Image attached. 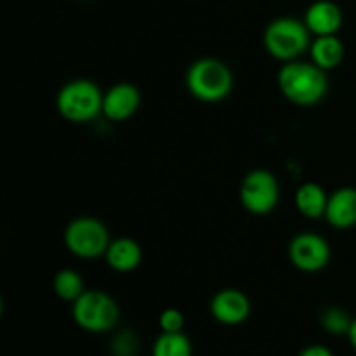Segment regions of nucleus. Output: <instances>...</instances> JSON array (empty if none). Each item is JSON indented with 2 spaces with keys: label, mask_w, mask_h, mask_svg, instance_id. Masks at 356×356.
Returning <instances> with one entry per match:
<instances>
[{
  "label": "nucleus",
  "mask_w": 356,
  "mask_h": 356,
  "mask_svg": "<svg viewBox=\"0 0 356 356\" xmlns=\"http://www.w3.org/2000/svg\"><path fill=\"white\" fill-rule=\"evenodd\" d=\"M278 87L292 104L313 106L325 97L329 80L325 70L313 61H289L278 72Z\"/></svg>",
  "instance_id": "obj_1"
},
{
  "label": "nucleus",
  "mask_w": 356,
  "mask_h": 356,
  "mask_svg": "<svg viewBox=\"0 0 356 356\" xmlns=\"http://www.w3.org/2000/svg\"><path fill=\"white\" fill-rule=\"evenodd\" d=\"M186 87L198 101L219 103L232 92L233 73L226 63L216 58L197 59L186 72Z\"/></svg>",
  "instance_id": "obj_2"
},
{
  "label": "nucleus",
  "mask_w": 356,
  "mask_h": 356,
  "mask_svg": "<svg viewBox=\"0 0 356 356\" xmlns=\"http://www.w3.org/2000/svg\"><path fill=\"white\" fill-rule=\"evenodd\" d=\"M103 96L104 94L92 80L75 79L59 89L56 108L65 120L87 124L103 113Z\"/></svg>",
  "instance_id": "obj_3"
},
{
  "label": "nucleus",
  "mask_w": 356,
  "mask_h": 356,
  "mask_svg": "<svg viewBox=\"0 0 356 356\" xmlns=\"http://www.w3.org/2000/svg\"><path fill=\"white\" fill-rule=\"evenodd\" d=\"M268 54L280 61H296L312 45V31L298 17H277L263 33Z\"/></svg>",
  "instance_id": "obj_4"
},
{
  "label": "nucleus",
  "mask_w": 356,
  "mask_h": 356,
  "mask_svg": "<svg viewBox=\"0 0 356 356\" xmlns=\"http://www.w3.org/2000/svg\"><path fill=\"white\" fill-rule=\"evenodd\" d=\"M73 320L82 330L104 334L113 329L120 316L117 301L103 291H86L72 308Z\"/></svg>",
  "instance_id": "obj_5"
},
{
  "label": "nucleus",
  "mask_w": 356,
  "mask_h": 356,
  "mask_svg": "<svg viewBox=\"0 0 356 356\" xmlns=\"http://www.w3.org/2000/svg\"><path fill=\"white\" fill-rule=\"evenodd\" d=\"M65 247L76 257L96 259L104 256L110 245V232L103 221L89 216L75 218L65 229Z\"/></svg>",
  "instance_id": "obj_6"
},
{
  "label": "nucleus",
  "mask_w": 356,
  "mask_h": 356,
  "mask_svg": "<svg viewBox=\"0 0 356 356\" xmlns=\"http://www.w3.org/2000/svg\"><path fill=\"white\" fill-rule=\"evenodd\" d=\"M278 200H280V184L273 172L256 169L243 177L240 186V202L250 214H270L278 205Z\"/></svg>",
  "instance_id": "obj_7"
},
{
  "label": "nucleus",
  "mask_w": 356,
  "mask_h": 356,
  "mask_svg": "<svg viewBox=\"0 0 356 356\" xmlns=\"http://www.w3.org/2000/svg\"><path fill=\"white\" fill-rule=\"evenodd\" d=\"M289 259L299 271L316 273L329 264L330 245L323 236L302 232L289 243Z\"/></svg>",
  "instance_id": "obj_8"
},
{
  "label": "nucleus",
  "mask_w": 356,
  "mask_h": 356,
  "mask_svg": "<svg viewBox=\"0 0 356 356\" xmlns=\"http://www.w3.org/2000/svg\"><path fill=\"white\" fill-rule=\"evenodd\" d=\"M211 315L221 325H240L250 316V299L238 289H222L211 299Z\"/></svg>",
  "instance_id": "obj_9"
},
{
  "label": "nucleus",
  "mask_w": 356,
  "mask_h": 356,
  "mask_svg": "<svg viewBox=\"0 0 356 356\" xmlns=\"http://www.w3.org/2000/svg\"><path fill=\"white\" fill-rule=\"evenodd\" d=\"M141 92L129 82L115 83L103 96V115L111 122H125L139 110Z\"/></svg>",
  "instance_id": "obj_10"
},
{
  "label": "nucleus",
  "mask_w": 356,
  "mask_h": 356,
  "mask_svg": "<svg viewBox=\"0 0 356 356\" xmlns=\"http://www.w3.org/2000/svg\"><path fill=\"white\" fill-rule=\"evenodd\" d=\"M302 21L315 37L337 35L343 24V13L332 0H316L306 9Z\"/></svg>",
  "instance_id": "obj_11"
},
{
  "label": "nucleus",
  "mask_w": 356,
  "mask_h": 356,
  "mask_svg": "<svg viewBox=\"0 0 356 356\" xmlns=\"http://www.w3.org/2000/svg\"><path fill=\"white\" fill-rule=\"evenodd\" d=\"M325 219L332 228H353L356 225V188L344 186L330 195Z\"/></svg>",
  "instance_id": "obj_12"
},
{
  "label": "nucleus",
  "mask_w": 356,
  "mask_h": 356,
  "mask_svg": "<svg viewBox=\"0 0 356 356\" xmlns=\"http://www.w3.org/2000/svg\"><path fill=\"white\" fill-rule=\"evenodd\" d=\"M104 259L111 270L118 271V273H131L143 261L141 245L136 240L125 238V236L111 240L106 254H104Z\"/></svg>",
  "instance_id": "obj_13"
},
{
  "label": "nucleus",
  "mask_w": 356,
  "mask_h": 356,
  "mask_svg": "<svg viewBox=\"0 0 356 356\" xmlns=\"http://www.w3.org/2000/svg\"><path fill=\"white\" fill-rule=\"evenodd\" d=\"M312 59L316 66L329 72L337 68L344 58V45L337 35H322L315 37V40L309 45Z\"/></svg>",
  "instance_id": "obj_14"
},
{
  "label": "nucleus",
  "mask_w": 356,
  "mask_h": 356,
  "mask_svg": "<svg viewBox=\"0 0 356 356\" xmlns=\"http://www.w3.org/2000/svg\"><path fill=\"white\" fill-rule=\"evenodd\" d=\"M327 202H329V197L325 190L316 183H305L296 191V207L305 218L313 219V221L325 218Z\"/></svg>",
  "instance_id": "obj_15"
},
{
  "label": "nucleus",
  "mask_w": 356,
  "mask_h": 356,
  "mask_svg": "<svg viewBox=\"0 0 356 356\" xmlns=\"http://www.w3.org/2000/svg\"><path fill=\"white\" fill-rule=\"evenodd\" d=\"M52 289H54V294L61 301L72 302L73 305L86 292V284H83V278L80 277L79 271L65 268V270H59L54 275V278H52Z\"/></svg>",
  "instance_id": "obj_16"
},
{
  "label": "nucleus",
  "mask_w": 356,
  "mask_h": 356,
  "mask_svg": "<svg viewBox=\"0 0 356 356\" xmlns=\"http://www.w3.org/2000/svg\"><path fill=\"white\" fill-rule=\"evenodd\" d=\"M152 356H193V344L184 332H162L153 343Z\"/></svg>",
  "instance_id": "obj_17"
},
{
  "label": "nucleus",
  "mask_w": 356,
  "mask_h": 356,
  "mask_svg": "<svg viewBox=\"0 0 356 356\" xmlns=\"http://www.w3.org/2000/svg\"><path fill=\"white\" fill-rule=\"evenodd\" d=\"M351 323H353V318L350 316V313L339 306H330V308L323 309L320 315V325L332 336H348Z\"/></svg>",
  "instance_id": "obj_18"
},
{
  "label": "nucleus",
  "mask_w": 356,
  "mask_h": 356,
  "mask_svg": "<svg viewBox=\"0 0 356 356\" xmlns=\"http://www.w3.org/2000/svg\"><path fill=\"white\" fill-rule=\"evenodd\" d=\"M138 350V337L131 330L118 334L111 343V351L115 356H134Z\"/></svg>",
  "instance_id": "obj_19"
},
{
  "label": "nucleus",
  "mask_w": 356,
  "mask_h": 356,
  "mask_svg": "<svg viewBox=\"0 0 356 356\" xmlns=\"http://www.w3.org/2000/svg\"><path fill=\"white\" fill-rule=\"evenodd\" d=\"M159 325L162 332H183L184 315L176 308H167L160 313Z\"/></svg>",
  "instance_id": "obj_20"
},
{
  "label": "nucleus",
  "mask_w": 356,
  "mask_h": 356,
  "mask_svg": "<svg viewBox=\"0 0 356 356\" xmlns=\"http://www.w3.org/2000/svg\"><path fill=\"white\" fill-rule=\"evenodd\" d=\"M298 356H334V353L330 351V348L323 346V344H312L299 351Z\"/></svg>",
  "instance_id": "obj_21"
},
{
  "label": "nucleus",
  "mask_w": 356,
  "mask_h": 356,
  "mask_svg": "<svg viewBox=\"0 0 356 356\" xmlns=\"http://www.w3.org/2000/svg\"><path fill=\"white\" fill-rule=\"evenodd\" d=\"M348 339H350L351 348L356 351V318H353V323H351L350 330H348Z\"/></svg>",
  "instance_id": "obj_22"
}]
</instances>
